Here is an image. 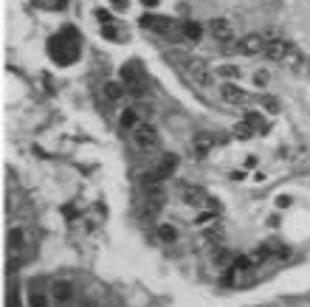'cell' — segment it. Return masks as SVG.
I'll return each mask as SVG.
<instances>
[{
	"label": "cell",
	"instance_id": "obj_1",
	"mask_svg": "<svg viewBox=\"0 0 310 307\" xmlns=\"http://www.w3.org/2000/svg\"><path fill=\"white\" fill-rule=\"evenodd\" d=\"M133 136V144H136L138 149H155L158 144H161V136H158V130L152 124H147V121H141V124L130 133Z\"/></svg>",
	"mask_w": 310,
	"mask_h": 307
},
{
	"label": "cell",
	"instance_id": "obj_2",
	"mask_svg": "<svg viewBox=\"0 0 310 307\" xmlns=\"http://www.w3.org/2000/svg\"><path fill=\"white\" fill-rule=\"evenodd\" d=\"M65 37H68V34L62 31V34H57L54 40H51V46H48V54L57 59L59 65H68V62H73V59H76V54H79V48H65V43H68Z\"/></svg>",
	"mask_w": 310,
	"mask_h": 307
},
{
	"label": "cell",
	"instance_id": "obj_3",
	"mask_svg": "<svg viewBox=\"0 0 310 307\" xmlns=\"http://www.w3.org/2000/svg\"><path fill=\"white\" fill-rule=\"evenodd\" d=\"M265 59H271V62H279V59H287L293 54V43H287L285 37H279V40H268L265 43Z\"/></svg>",
	"mask_w": 310,
	"mask_h": 307
},
{
	"label": "cell",
	"instance_id": "obj_4",
	"mask_svg": "<svg viewBox=\"0 0 310 307\" xmlns=\"http://www.w3.org/2000/svg\"><path fill=\"white\" fill-rule=\"evenodd\" d=\"M189 76H192V82H195L197 88H212V85H215V73H212L209 65L200 62V59H192V62H189Z\"/></svg>",
	"mask_w": 310,
	"mask_h": 307
},
{
	"label": "cell",
	"instance_id": "obj_5",
	"mask_svg": "<svg viewBox=\"0 0 310 307\" xmlns=\"http://www.w3.org/2000/svg\"><path fill=\"white\" fill-rule=\"evenodd\" d=\"M138 25L147 28V31H158V34H169V31H172V20H169V17H161V14H141V17H138Z\"/></svg>",
	"mask_w": 310,
	"mask_h": 307
},
{
	"label": "cell",
	"instance_id": "obj_6",
	"mask_svg": "<svg viewBox=\"0 0 310 307\" xmlns=\"http://www.w3.org/2000/svg\"><path fill=\"white\" fill-rule=\"evenodd\" d=\"M209 31H212V37H215L217 43L234 40V25H231L229 17H215V20H209Z\"/></svg>",
	"mask_w": 310,
	"mask_h": 307
},
{
	"label": "cell",
	"instance_id": "obj_7",
	"mask_svg": "<svg viewBox=\"0 0 310 307\" xmlns=\"http://www.w3.org/2000/svg\"><path fill=\"white\" fill-rule=\"evenodd\" d=\"M121 82H124L127 88H133V85H141V82H147V73H144V65L133 59V62H127L121 65Z\"/></svg>",
	"mask_w": 310,
	"mask_h": 307
},
{
	"label": "cell",
	"instance_id": "obj_8",
	"mask_svg": "<svg viewBox=\"0 0 310 307\" xmlns=\"http://www.w3.org/2000/svg\"><path fill=\"white\" fill-rule=\"evenodd\" d=\"M237 51H240L242 57H257V54H262L265 51V37L262 34H245L237 43Z\"/></svg>",
	"mask_w": 310,
	"mask_h": 307
},
{
	"label": "cell",
	"instance_id": "obj_9",
	"mask_svg": "<svg viewBox=\"0 0 310 307\" xmlns=\"http://www.w3.org/2000/svg\"><path fill=\"white\" fill-rule=\"evenodd\" d=\"M220 96L229 104H245L248 102V93L242 91L237 82H223V85H220Z\"/></svg>",
	"mask_w": 310,
	"mask_h": 307
},
{
	"label": "cell",
	"instance_id": "obj_10",
	"mask_svg": "<svg viewBox=\"0 0 310 307\" xmlns=\"http://www.w3.org/2000/svg\"><path fill=\"white\" fill-rule=\"evenodd\" d=\"M217 144V138L212 136V133H197L195 138H192V149H195V158H206L209 152H212V147Z\"/></svg>",
	"mask_w": 310,
	"mask_h": 307
},
{
	"label": "cell",
	"instance_id": "obj_11",
	"mask_svg": "<svg viewBox=\"0 0 310 307\" xmlns=\"http://www.w3.org/2000/svg\"><path fill=\"white\" fill-rule=\"evenodd\" d=\"M51 296H54L57 305H68L71 299H73V284L68 279H57V282L51 284Z\"/></svg>",
	"mask_w": 310,
	"mask_h": 307
},
{
	"label": "cell",
	"instance_id": "obj_12",
	"mask_svg": "<svg viewBox=\"0 0 310 307\" xmlns=\"http://www.w3.org/2000/svg\"><path fill=\"white\" fill-rule=\"evenodd\" d=\"M178 169V155L175 152H167V155H161V161H158V166H155V175L161 178V181H167V178H172V172Z\"/></svg>",
	"mask_w": 310,
	"mask_h": 307
},
{
	"label": "cell",
	"instance_id": "obj_13",
	"mask_svg": "<svg viewBox=\"0 0 310 307\" xmlns=\"http://www.w3.org/2000/svg\"><path fill=\"white\" fill-rule=\"evenodd\" d=\"M104 99L107 102H121L124 99V93H127V85L124 82H116V79H110V82H104Z\"/></svg>",
	"mask_w": 310,
	"mask_h": 307
},
{
	"label": "cell",
	"instance_id": "obj_14",
	"mask_svg": "<svg viewBox=\"0 0 310 307\" xmlns=\"http://www.w3.org/2000/svg\"><path fill=\"white\" fill-rule=\"evenodd\" d=\"M164 209V203H158V200H144V206L138 209V217H141V223H155V217H158V212Z\"/></svg>",
	"mask_w": 310,
	"mask_h": 307
},
{
	"label": "cell",
	"instance_id": "obj_15",
	"mask_svg": "<svg viewBox=\"0 0 310 307\" xmlns=\"http://www.w3.org/2000/svg\"><path fill=\"white\" fill-rule=\"evenodd\" d=\"M209 197L200 186H184V203L186 206H203Z\"/></svg>",
	"mask_w": 310,
	"mask_h": 307
},
{
	"label": "cell",
	"instance_id": "obj_16",
	"mask_svg": "<svg viewBox=\"0 0 310 307\" xmlns=\"http://www.w3.org/2000/svg\"><path fill=\"white\" fill-rule=\"evenodd\" d=\"M212 262H215L217 268H231L234 257H231V251L226 248V245H217V248H212Z\"/></svg>",
	"mask_w": 310,
	"mask_h": 307
},
{
	"label": "cell",
	"instance_id": "obj_17",
	"mask_svg": "<svg viewBox=\"0 0 310 307\" xmlns=\"http://www.w3.org/2000/svg\"><path fill=\"white\" fill-rule=\"evenodd\" d=\"M119 124H121V130H136L141 121H138V110L136 107H130V110H121V116H119Z\"/></svg>",
	"mask_w": 310,
	"mask_h": 307
},
{
	"label": "cell",
	"instance_id": "obj_18",
	"mask_svg": "<svg viewBox=\"0 0 310 307\" xmlns=\"http://www.w3.org/2000/svg\"><path fill=\"white\" fill-rule=\"evenodd\" d=\"M231 133H234V138H240V141H248V138H254L257 130H254L248 121H237V124L231 127Z\"/></svg>",
	"mask_w": 310,
	"mask_h": 307
},
{
	"label": "cell",
	"instance_id": "obj_19",
	"mask_svg": "<svg viewBox=\"0 0 310 307\" xmlns=\"http://www.w3.org/2000/svg\"><path fill=\"white\" fill-rule=\"evenodd\" d=\"M158 239H161V242H175V239H178V228L169 226V223H161V226H158Z\"/></svg>",
	"mask_w": 310,
	"mask_h": 307
},
{
	"label": "cell",
	"instance_id": "obj_20",
	"mask_svg": "<svg viewBox=\"0 0 310 307\" xmlns=\"http://www.w3.org/2000/svg\"><path fill=\"white\" fill-rule=\"evenodd\" d=\"M184 34H186V40L197 43L200 34H203V28H200V23H195V20H186V23H184Z\"/></svg>",
	"mask_w": 310,
	"mask_h": 307
},
{
	"label": "cell",
	"instance_id": "obj_21",
	"mask_svg": "<svg viewBox=\"0 0 310 307\" xmlns=\"http://www.w3.org/2000/svg\"><path fill=\"white\" fill-rule=\"evenodd\" d=\"M260 104H262L265 113H271V116L279 113V99L276 96H260Z\"/></svg>",
	"mask_w": 310,
	"mask_h": 307
},
{
	"label": "cell",
	"instance_id": "obj_22",
	"mask_svg": "<svg viewBox=\"0 0 310 307\" xmlns=\"http://www.w3.org/2000/svg\"><path fill=\"white\" fill-rule=\"evenodd\" d=\"M217 76L234 82V79H240V68H237V65H220V68H217Z\"/></svg>",
	"mask_w": 310,
	"mask_h": 307
},
{
	"label": "cell",
	"instance_id": "obj_23",
	"mask_svg": "<svg viewBox=\"0 0 310 307\" xmlns=\"http://www.w3.org/2000/svg\"><path fill=\"white\" fill-rule=\"evenodd\" d=\"M203 239H206V242H212V239H223V226H212L206 234H203Z\"/></svg>",
	"mask_w": 310,
	"mask_h": 307
},
{
	"label": "cell",
	"instance_id": "obj_24",
	"mask_svg": "<svg viewBox=\"0 0 310 307\" xmlns=\"http://www.w3.org/2000/svg\"><path fill=\"white\" fill-rule=\"evenodd\" d=\"M212 220H217V212H203V214L195 220V226H209Z\"/></svg>",
	"mask_w": 310,
	"mask_h": 307
},
{
	"label": "cell",
	"instance_id": "obj_25",
	"mask_svg": "<svg viewBox=\"0 0 310 307\" xmlns=\"http://www.w3.org/2000/svg\"><path fill=\"white\" fill-rule=\"evenodd\" d=\"M93 14H96V20H99L102 25H110V23H113V14H110V12H104V9H96Z\"/></svg>",
	"mask_w": 310,
	"mask_h": 307
},
{
	"label": "cell",
	"instance_id": "obj_26",
	"mask_svg": "<svg viewBox=\"0 0 310 307\" xmlns=\"http://www.w3.org/2000/svg\"><path fill=\"white\" fill-rule=\"evenodd\" d=\"M268 79H271V76H268V71H257V73H254V85H257V88H265Z\"/></svg>",
	"mask_w": 310,
	"mask_h": 307
},
{
	"label": "cell",
	"instance_id": "obj_27",
	"mask_svg": "<svg viewBox=\"0 0 310 307\" xmlns=\"http://www.w3.org/2000/svg\"><path fill=\"white\" fill-rule=\"evenodd\" d=\"M102 37H107V40H119V31H116V25H102Z\"/></svg>",
	"mask_w": 310,
	"mask_h": 307
},
{
	"label": "cell",
	"instance_id": "obj_28",
	"mask_svg": "<svg viewBox=\"0 0 310 307\" xmlns=\"http://www.w3.org/2000/svg\"><path fill=\"white\" fill-rule=\"evenodd\" d=\"M28 307H48V299L46 296H40V293H34L31 296V302H28Z\"/></svg>",
	"mask_w": 310,
	"mask_h": 307
},
{
	"label": "cell",
	"instance_id": "obj_29",
	"mask_svg": "<svg viewBox=\"0 0 310 307\" xmlns=\"http://www.w3.org/2000/svg\"><path fill=\"white\" fill-rule=\"evenodd\" d=\"M290 203H293L290 194H279V197H276V209H290Z\"/></svg>",
	"mask_w": 310,
	"mask_h": 307
},
{
	"label": "cell",
	"instance_id": "obj_30",
	"mask_svg": "<svg viewBox=\"0 0 310 307\" xmlns=\"http://www.w3.org/2000/svg\"><path fill=\"white\" fill-rule=\"evenodd\" d=\"M229 178H231V181H242V178H245V172H242V169H237V172H231Z\"/></svg>",
	"mask_w": 310,
	"mask_h": 307
},
{
	"label": "cell",
	"instance_id": "obj_31",
	"mask_svg": "<svg viewBox=\"0 0 310 307\" xmlns=\"http://www.w3.org/2000/svg\"><path fill=\"white\" fill-rule=\"evenodd\" d=\"M113 3V9H127V0H110Z\"/></svg>",
	"mask_w": 310,
	"mask_h": 307
},
{
	"label": "cell",
	"instance_id": "obj_32",
	"mask_svg": "<svg viewBox=\"0 0 310 307\" xmlns=\"http://www.w3.org/2000/svg\"><path fill=\"white\" fill-rule=\"evenodd\" d=\"M245 166H248V169H251V166H257V155H248V158H245Z\"/></svg>",
	"mask_w": 310,
	"mask_h": 307
},
{
	"label": "cell",
	"instance_id": "obj_33",
	"mask_svg": "<svg viewBox=\"0 0 310 307\" xmlns=\"http://www.w3.org/2000/svg\"><path fill=\"white\" fill-rule=\"evenodd\" d=\"M141 3H144V6H149V9H152V6H158V3H161V0H141Z\"/></svg>",
	"mask_w": 310,
	"mask_h": 307
},
{
	"label": "cell",
	"instance_id": "obj_34",
	"mask_svg": "<svg viewBox=\"0 0 310 307\" xmlns=\"http://www.w3.org/2000/svg\"><path fill=\"white\" fill-rule=\"evenodd\" d=\"M57 6H68V0H57Z\"/></svg>",
	"mask_w": 310,
	"mask_h": 307
},
{
	"label": "cell",
	"instance_id": "obj_35",
	"mask_svg": "<svg viewBox=\"0 0 310 307\" xmlns=\"http://www.w3.org/2000/svg\"><path fill=\"white\" fill-rule=\"evenodd\" d=\"M54 3H57V0H54Z\"/></svg>",
	"mask_w": 310,
	"mask_h": 307
}]
</instances>
